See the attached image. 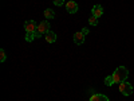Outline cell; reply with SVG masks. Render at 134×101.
I'll list each match as a JSON object with an SVG mask.
<instances>
[{"mask_svg":"<svg viewBox=\"0 0 134 101\" xmlns=\"http://www.w3.org/2000/svg\"><path fill=\"white\" fill-rule=\"evenodd\" d=\"M91 14H93V16H95V18H100V16L103 15V8H102V6H99V4L94 6V7L91 8Z\"/></svg>","mask_w":134,"mask_h":101,"instance_id":"7","label":"cell"},{"mask_svg":"<svg viewBox=\"0 0 134 101\" xmlns=\"http://www.w3.org/2000/svg\"><path fill=\"white\" fill-rule=\"evenodd\" d=\"M82 32L85 34V35H87V34L90 32V30H88V28H86V27H85V28H82Z\"/></svg>","mask_w":134,"mask_h":101,"instance_id":"16","label":"cell"},{"mask_svg":"<svg viewBox=\"0 0 134 101\" xmlns=\"http://www.w3.org/2000/svg\"><path fill=\"white\" fill-rule=\"evenodd\" d=\"M54 4L55 6H63L64 4V0H54Z\"/></svg>","mask_w":134,"mask_h":101,"instance_id":"15","label":"cell"},{"mask_svg":"<svg viewBox=\"0 0 134 101\" xmlns=\"http://www.w3.org/2000/svg\"><path fill=\"white\" fill-rule=\"evenodd\" d=\"M66 9H67V12H69V14H76L78 12V3L70 0V2L66 3Z\"/></svg>","mask_w":134,"mask_h":101,"instance_id":"5","label":"cell"},{"mask_svg":"<svg viewBox=\"0 0 134 101\" xmlns=\"http://www.w3.org/2000/svg\"><path fill=\"white\" fill-rule=\"evenodd\" d=\"M113 75V80H114V84H121V82H124L126 81V78L129 75V70L126 69L125 66H119L115 69V72L111 74Z\"/></svg>","mask_w":134,"mask_h":101,"instance_id":"1","label":"cell"},{"mask_svg":"<svg viewBox=\"0 0 134 101\" xmlns=\"http://www.w3.org/2000/svg\"><path fill=\"white\" fill-rule=\"evenodd\" d=\"M90 101H110L107 96L105 94H100V93H95L90 97Z\"/></svg>","mask_w":134,"mask_h":101,"instance_id":"9","label":"cell"},{"mask_svg":"<svg viewBox=\"0 0 134 101\" xmlns=\"http://www.w3.org/2000/svg\"><path fill=\"white\" fill-rule=\"evenodd\" d=\"M51 30V26H50V22L48 20H43L38 24V28L35 31V37L36 38H40L42 35H46V34Z\"/></svg>","mask_w":134,"mask_h":101,"instance_id":"2","label":"cell"},{"mask_svg":"<svg viewBox=\"0 0 134 101\" xmlns=\"http://www.w3.org/2000/svg\"><path fill=\"white\" fill-rule=\"evenodd\" d=\"M44 39H46L47 43H54L55 41H57V34L50 30V31L46 34V35H44Z\"/></svg>","mask_w":134,"mask_h":101,"instance_id":"8","label":"cell"},{"mask_svg":"<svg viewBox=\"0 0 134 101\" xmlns=\"http://www.w3.org/2000/svg\"><path fill=\"white\" fill-rule=\"evenodd\" d=\"M36 28H38V24H36V22L32 20V19L31 20H27L26 23H24V30L27 32H34V34H35Z\"/></svg>","mask_w":134,"mask_h":101,"instance_id":"4","label":"cell"},{"mask_svg":"<svg viewBox=\"0 0 134 101\" xmlns=\"http://www.w3.org/2000/svg\"><path fill=\"white\" fill-rule=\"evenodd\" d=\"M5 59H7V54H5L4 49H2L0 50V62H5Z\"/></svg>","mask_w":134,"mask_h":101,"instance_id":"13","label":"cell"},{"mask_svg":"<svg viewBox=\"0 0 134 101\" xmlns=\"http://www.w3.org/2000/svg\"><path fill=\"white\" fill-rule=\"evenodd\" d=\"M44 18H46V20H50V19H54L55 18V12L51 9V8H47L44 9Z\"/></svg>","mask_w":134,"mask_h":101,"instance_id":"10","label":"cell"},{"mask_svg":"<svg viewBox=\"0 0 134 101\" xmlns=\"http://www.w3.org/2000/svg\"><path fill=\"white\" fill-rule=\"evenodd\" d=\"M35 38H36V37H35V34H34V32H27V34H26V41H27V42H32Z\"/></svg>","mask_w":134,"mask_h":101,"instance_id":"12","label":"cell"},{"mask_svg":"<svg viewBox=\"0 0 134 101\" xmlns=\"http://www.w3.org/2000/svg\"><path fill=\"white\" fill-rule=\"evenodd\" d=\"M119 92L124 96H130V94H133V86L129 82L124 81V82L119 84Z\"/></svg>","mask_w":134,"mask_h":101,"instance_id":"3","label":"cell"},{"mask_svg":"<svg viewBox=\"0 0 134 101\" xmlns=\"http://www.w3.org/2000/svg\"><path fill=\"white\" fill-rule=\"evenodd\" d=\"M114 84V80H113V75H107L106 78H105V85L106 86H111Z\"/></svg>","mask_w":134,"mask_h":101,"instance_id":"11","label":"cell"},{"mask_svg":"<svg viewBox=\"0 0 134 101\" xmlns=\"http://www.w3.org/2000/svg\"><path fill=\"white\" fill-rule=\"evenodd\" d=\"M88 23H90L91 26H97V24H98V18H95V16H91L90 19H88Z\"/></svg>","mask_w":134,"mask_h":101,"instance_id":"14","label":"cell"},{"mask_svg":"<svg viewBox=\"0 0 134 101\" xmlns=\"http://www.w3.org/2000/svg\"><path fill=\"white\" fill-rule=\"evenodd\" d=\"M74 42L75 44H83L85 43V34L82 31H78L74 34Z\"/></svg>","mask_w":134,"mask_h":101,"instance_id":"6","label":"cell"}]
</instances>
